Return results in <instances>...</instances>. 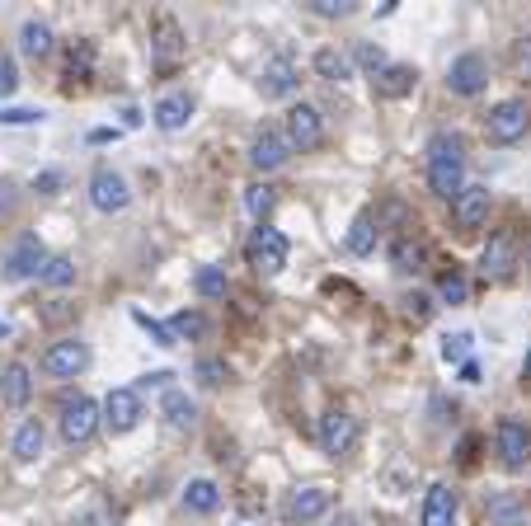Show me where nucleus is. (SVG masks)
Segmentation results:
<instances>
[{"mask_svg":"<svg viewBox=\"0 0 531 526\" xmlns=\"http://www.w3.org/2000/svg\"><path fill=\"white\" fill-rule=\"evenodd\" d=\"M428 188L447 202L466 188V141L456 132H438L428 141Z\"/></svg>","mask_w":531,"mask_h":526,"instance_id":"f257e3e1","label":"nucleus"},{"mask_svg":"<svg viewBox=\"0 0 531 526\" xmlns=\"http://www.w3.org/2000/svg\"><path fill=\"white\" fill-rule=\"evenodd\" d=\"M245 263H250L259 278H278L282 268H287V235L273 231V226L250 231V240H245Z\"/></svg>","mask_w":531,"mask_h":526,"instance_id":"f03ea898","label":"nucleus"},{"mask_svg":"<svg viewBox=\"0 0 531 526\" xmlns=\"http://www.w3.org/2000/svg\"><path fill=\"white\" fill-rule=\"evenodd\" d=\"M485 132L494 146H517V141L531 132V109L527 99H503V104H494L485 118Z\"/></svg>","mask_w":531,"mask_h":526,"instance_id":"7ed1b4c3","label":"nucleus"},{"mask_svg":"<svg viewBox=\"0 0 531 526\" xmlns=\"http://www.w3.org/2000/svg\"><path fill=\"white\" fill-rule=\"evenodd\" d=\"M62 442L66 447H85L94 437V428H99V404L85 400V395H66L62 400Z\"/></svg>","mask_w":531,"mask_h":526,"instance_id":"20e7f679","label":"nucleus"},{"mask_svg":"<svg viewBox=\"0 0 531 526\" xmlns=\"http://www.w3.org/2000/svg\"><path fill=\"white\" fill-rule=\"evenodd\" d=\"M494 447H499L503 470H527L531 465V428L522 423V418H499Z\"/></svg>","mask_w":531,"mask_h":526,"instance_id":"39448f33","label":"nucleus"},{"mask_svg":"<svg viewBox=\"0 0 531 526\" xmlns=\"http://www.w3.org/2000/svg\"><path fill=\"white\" fill-rule=\"evenodd\" d=\"M282 137H287L292 151H315V146L325 141V118H320V109L292 104V109H287V123H282Z\"/></svg>","mask_w":531,"mask_h":526,"instance_id":"423d86ee","label":"nucleus"},{"mask_svg":"<svg viewBox=\"0 0 531 526\" xmlns=\"http://www.w3.org/2000/svg\"><path fill=\"white\" fill-rule=\"evenodd\" d=\"M489 85V62L480 52H461L452 66H447V90L461 94V99H475V94H485Z\"/></svg>","mask_w":531,"mask_h":526,"instance_id":"0eeeda50","label":"nucleus"},{"mask_svg":"<svg viewBox=\"0 0 531 526\" xmlns=\"http://www.w3.org/2000/svg\"><path fill=\"white\" fill-rule=\"evenodd\" d=\"M489 207H494V193H489L485 184H466L452 198V217H456V226L470 235V231H480V226L489 221Z\"/></svg>","mask_w":531,"mask_h":526,"instance_id":"6e6552de","label":"nucleus"},{"mask_svg":"<svg viewBox=\"0 0 531 526\" xmlns=\"http://www.w3.org/2000/svg\"><path fill=\"white\" fill-rule=\"evenodd\" d=\"M38 367H43L47 376H80L90 367V348L80 339H57L43 357H38Z\"/></svg>","mask_w":531,"mask_h":526,"instance_id":"1a4fd4ad","label":"nucleus"},{"mask_svg":"<svg viewBox=\"0 0 531 526\" xmlns=\"http://www.w3.org/2000/svg\"><path fill=\"white\" fill-rule=\"evenodd\" d=\"M90 202H94V212H123L127 202H132L127 179L118 170H109V165H99L90 174Z\"/></svg>","mask_w":531,"mask_h":526,"instance_id":"9d476101","label":"nucleus"},{"mask_svg":"<svg viewBox=\"0 0 531 526\" xmlns=\"http://www.w3.org/2000/svg\"><path fill=\"white\" fill-rule=\"evenodd\" d=\"M320 447H325V456H348L358 447V418L344 414V409H329L320 418Z\"/></svg>","mask_w":531,"mask_h":526,"instance_id":"9b49d317","label":"nucleus"},{"mask_svg":"<svg viewBox=\"0 0 531 526\" xmlns=\"http://www.w3.org/2000/svg\"><path fill=\"white\" fill-rule=\"evenodd\" d=\"M480 268H485L489 282L513 278V268H517V231H494V235H489L485 254H480Z\"/></svg>","mask_w":531,"mask_h":526,"instance_id":"f8f14e48","label":"nucleus"},{"mask_svg":"<svg viewBox=\"0 0 531 526\" xmlns=\"http://www.w3.org/2000/svg\"><path fill=\"white\" fill-rule=\"evenodd\" d=\"M141 395L132 386H118V390H109V400H104V423H109L113 433H132L141 423Z\"/></svg>","mask_w":531,"mask_h":526,"instance_id":"ddd939ff","label":"nucleus"},{"mask_svg":"<svg viewBox=\"0 0 531 526\" xmlns=\"http://www.w3.org/2000/svg\"><path fill=\"white\" fill-rule=\"evenodd\" d=\"M287 155H292V146H287V137H282L278 127H259L250 141V165L254 170H282L287 165Z\"/></svg>","mask_w":531,"mask_h":526,"instance_id":"4468645a","label":"nucleus"},{"mask_svg":"<svg viewBox=\"0 0 531 526\" xmlns=\"http://www.w3.org/2000/svg\"><path fill=\"white\" fill-rule=\"evenodd\" d=\"M301 76H297V62L292 57H273V62H264V71H259V94L264 99H287V94H297Z\"/></svg>","mask_w":531,"mask_h":526,"instance_id":"2eb2a0df","label":"nucleus"},{"mask_svg":"<svg viewBox=\"0 0 531 526\" xmlns=\"http://www.w3.org/2000/svg\"><path fill=\"white\" fill-rule=\"evenodd\" d=\"M43 263H47L43 245H38L33 235H24V240H19V245L5 254V263H0V268H5V278L24 282V278H38V273H43Z\"/></svg>","mask_w":531,"mask_h":526,"instance_id":"dca6fc26","label":"nucleus"},{"mask_svg":"<svg viewBox=\"0 0 531 526\" xmlns=\"http://www.w3.org/2000/svg\"><path fill=\"white\" fill-rule=\"evenodd\" d=\"M423 526H456L452 484H428V494H423Z\"/></svg>","mask_w":531,"mask_h":526,"instance_id":"f3484780","label":"nucleus"},{"mask_svg":"<svg viewBox=\"0 0 531 526\" xmlns=\"http://www.w3.org/2000/svg\"><path fill=\"white\" fill-rule=\"evenodd\" d=\"M33 395V372L24 362H10L5 372H0V400L10 404V409H24Z\"/></svg>","mask_w":531,"mask_h":526,"instance_id":"a211bd4d","label":"nucleus"},{"mask_svg":"<svg viewBox=\"0 0 531 526\" xmlns=\"http://www.w3.org/2000/svg\"><path fill=\"white\" fill-rule=\"evenodd\" d=\"M151 52H156V62H165V66L184 57V29H179L170 15L156 19V29H151Z\"/></svg>","mask_w":531,"mask_h":526,"instance_id":"6ab92c4d","label":"nucleus"},{"mask_svg":"<svg viewBox=\"0 0 531 526\" xmlns=\"http://www.w3.org/2000/svg\"><path fill=\"white\" fill-rule=\"evenodd\" d=\"M329 503H334V494L315 484V489H301V494H292V503H287V517H292V522H320V517L329 512Z\"/></svg>","mask_w":531,"mask_h":526,"instance_id":"aec40b11","label":"nucleus"},{"mask_svg":"<svg viewBox=\"0 0 531 526\" xmlns=\"http://www.w3.org/2000/svg\"><path fill=\"white\" fill-rule=\"evenodd\" d=\"M19 47H24V57H33V62H47V57L57 52V33L47 29L43 19H24V29H19Z\"/></svg>","mask_w":531,"mask_h":526,"instance_id":"412c9836","label":"nucleus"},{"mask_svg":"<svg viewBox=\"0 0 531 526\" xmlns=\"http://www.w3.org/2000/svg\"><path fill=\"white\" fill-rule=\"evenodd\" d=\"M151 118H156L160 132H179V127H188V118H193V99H188V94H165L156 109H151Z\"/></svg>","mask_w":531,"mask_h":526,"instance_id":"4be33fe9","label":"nucleus"},{"mask_svg":"<svg viewBox=\"0 0 531 526\" xmlns=\"http://www.w3.org/2000/svg\"><path fill=\"white\" fill-rule=\"evenodd\" d=\"M414 80H419V71L405 62L386 66V71H376V94H386V99H405L409 90H414Z\"/></svg>","mask_w":531,"mask_h":526,"instance_id":"5701e85b","label":"nucleus"},{"mask_svg":"<svg viewBox=\"0 0 531 526\" xmlns=\"http://www.w3.org/2000/svg\"><path fill=\"white\" fill-rule=\"evenodd\" d=\"M160 414H165V423H170V428L188 433V428H193V418H198V404L188 400L184 390H165V400H160Z\"/></svg>","mask_w":531,"mask_h":526,"instance_id":"b1692460","label":"nucleus"},{"mask_svg":"<svg viewBox=\"0 0 531 526\" xmlns=\"http://www.w3.org/2000/svg\"><path fill=\"white\" fill-rule=\"evenodd\" d=\"M184 508H188V512H198V517H212V512L221 508V489H217V480H188V489H184Z\"/></svg>","mask_w":531,"mask_h":526,"instance_id":"393cba45","label":"nucleus"},{"mask_svg":"<svg viewBox=\"0 0 531 526\" xmlns=\"http://www.w3.org/2000/svg\"><path fill=\"white\" fill-rule=\"evenodd\" d=\"M43 442H47V433H43V423L38 418H24L19 423V433H15V461H38L43 456Z\"/></svg>","mask_w":531,"mask_h":526,"instance_id":"a878e982","label":"nucleus"},{"mask_svg":"<svg viewBox=\"0 0 531 526\" xmlns=\"http://www.w3.org/2000/svg\"><path fill=\"white\" fill-rule=\"evenodd\" d=\"M489 522L494 526H522L527 522V503H522V494H494L489 498Z\"/></svg>","mask_w":531,"mask_h":526,"instance_id":"bb28decb","label":"nucleus"},{"mask_svg":"<svg viewBox=\"0 0 531 526\" xmlns=\"http://www.w3.org/2000/svg\"><path fill=\"white\" fill-rule=\"evenodd\" d=\"M423 259H428V245L414 240V235H400V240L391 245V263L400 268V273H419Z\"/></svg>","mask_w":531,"mask_h":526,"instance_id":"cd10ccee","label":"nucleus"},{"mask_svg":"<svg viewBox=\"0 0 531 526\" xmlns=\"http://www.w3.org/2000/svg\"><path fill=\"white\" fill-rule=\"evenodd\" d=\"M376 235H381V231H376L372 212H362V217L348 226V240H344L348 254H358V259H362V254H372V249H376Z\"/></svg>","mask_w":531,"mask_h":526,"instance_id":"c85d7f7f","label":"nucleus"},{"mask_svg":"<svg viewBox=\"0 0 531 526\" xmlns=\"http://www.w3.org/2000/svg\"><path fill=\"white\" fill-rule=\"evenodd\" d=\"M315 71H320V80H353V57L334 52V47H320L315 52Z\"/></svg>","mask_w":531,"mask_h":526,"instance_id":"c756f323","label":"nucleus"},{"mask_svg":"<svg viewBox=\"0 0 531 526\" xmlns=\"http://www.w3.org/2000/svg\"><path fill=\"white\" fill-rule=\"evenodd\" d=\"M90 71H94V43H76L66 52V80H71V85H85Z\"/></svg>","mask_w":531,"mask_h":526,"instance_id":"7c9ffc66","label":"nucleus"},{"mask_svg":"<svg viewBox=\"0 0 531 526\" xmlns=\"http://www.w3.org/2000/svg\"><path fill=\"white\" fill-rule=\"evenodd\" d=\"M38 282H43V287H71V282H76V259H66V254H52V259L43 263Z\"/></svg>","mask_w":531,"mask_h":526,"instance_id":"2f4dec72","label":"nucleus"},{"mask_svg":"<svg viewBox=\"0 0 531 526\" xmlns=\"http://www.w3.org/2000/svg\"><path fill=\"white\" fill-rule=\"evenodd\" d=\"M193 292L203 296V301H221V296L231 292V282L221 268H198V278H193Z\"/></svg>","mask_w":531,"mask_h":526,"instance_id":"473e14b6","label":"nucleus"},{"mask_svg":"<svg viewBox=\"0 0 531 526\" xmlns=\"http://www.w3.org/2000/svg\"><path fill=\"white\" fill-rule=\"evenodd\" d=\"M273 202H278V188L273 184H250L245 188V207H250V217L264 226V217L273 212Z\"/></svg>","mask_w":531,"mask_h":526,"instance_id":"72a5a7b5","label":"nucleus"},{"mask_svg":"<svg viewBox=\"0 0 531 526\" xmlns=\"http://www.w3.org/2000/svg\"><path fill=\"white\" fill-rule=\"evenodd\" d=\"M170 334H174V339H203V334H207V315H203V310H179V315L170 320Z\"/></svg>","mask_w":531,"mask_h":526,"instance_id":"f704fd0d","label":"nucleus"},{"mask_svg":"<svg viewBox=\"0 0 531 526\" xmlns=\"http://www.w3.org/2000/svg\"><path fill=\"white\" fill-rule=\"evenodd\" d=\"M193 376H198L207 390H221L231 381V367H226V357H203V362L193 367Z\"/></svg>","mask_w":531,"mask_h":526,"instance_id":"c9c22d12","label":"nucleus"},{"mask_svg":"<svg viewBox=\"0 0 531 526\" xmlns=\"http://www.w3.org/2000/svg\"><path fill=\"white\" fill-rule=\"evenodd\" d=\"M466 292H470V282H466V273H461V268H447V273L438 278V296L447 301V306H461V301H466Z\"/></svg>","mask_w":531,"mask_h":526,"instance_id":"e433bc0d","label":"nucleus"},{"mask_svg":"<svg viewBox=\"0 0 531 526\" xmlns=\"http://www.w3.org/2000/svg\"><path fill=\"white\" fill-rule=\"evenodd\" d=\"M132 320H137L141 329H146V334H151V339L160 343V348H174V334H170V325H160V320H151V315H146V310H132Z\"/></svg>","mask_w":531,"mask_h":526,"instance_id":"4c0bfd02","label":"nucleus"},{"mask_svg":"<svg viewBox=\"0 0 531 526\" xmlns=\"http://www.w3.org/2000/svg\"><path fill=\"white\" fill-rule=\"evenodd\" d=\"M19 90V66L10 52H0V99H10Z\"/></svg>","mask_w":531,"mask_h":526,"instance_id":"58836bf2","label":"nucleus"},{"mask_svg":"<svg viewBox=\"0 0 531 526\" xmlns=\"http://www.w3.org/2000/svg\"><path fill=\"white\" fill-rule=\"evenodd\" d=\"M353 57H358L367 71H386V66H391V62H386V52H381L376 43H358V47H353Z\"/></svg>","mask_w":531,"mask_h":526,"instance_id":"ea45409f","label":"nucleus"},{"mask_svg":"<svg viewBox=\"0 0 531 526\" xmlns=\"http://www.w3.org/2000/svg\"><path fill=\"white\" fill-rule=\"evenodd\" d=\"M311 10L320 19H344V15H353V0H311Z\"/></svg>","mask_w":531,"mask_h":526,"instance_id":"a19ab883","label":"nucleus"},{"mask_svg":"<svg viewBox=\"0 0 531 526\" xmlns=\"http://www.w3.org/2000/svg\"><path fill=\"white\" fill-rule=\"evenodd\" d=\"M62 188H66V174H62V170H43L38 179H33V193H43V198L62 193Z\"/></svg>","mask_w":531,"mask_h":526,"instance_id":"79ce46f5","label":"nucleus"},{"mask_svg":"<svg viewBox=\"0 0 531 526\" xmlns=\"http://www.w3.org/2000/svg\"><path fill=\"white\" fill-rule=\"evenodd\" d=\"M466 353H470V334H447V339H442V357H447V362H461Z\"/></svg>","mask_w":531,"mask_h":526,"instance_id":"37998d69","label":"nucleus"},{"mask_svg":"<svg viewBox=\"0 0 531 526\" xmlns=\"http://www.w3.org/2000/svg\"><path fill=\"white\" fill-rule=\"evenodd\" d=\"M80 306H71V301H52V306L43 310V320L47 325H66V320H76Z\"/></svg>","mask_w":531,"mask_h":526,"instance_id":"c03bdc74","label":"nucleus"},{"mask_svg":"<svg viewBox=\"0 0 531 526\" xmlns=\"http://www.w3.org/2000/svg\"><path fill=\"white\" fill-rule=\"evenodd\" d=\"M43 109H0V123L5 127H24V123H38Z\"/></svg>","mask_w":531,"mask_h":526,"instance_id":"a18cd8bd","label":"nucleus"},{"mask_svg":"<svg viewBox=\"0 0 531 526\" xmlns=\"http://www.w3.org/2000/svg\"><path fill=\"white\" fill-rule=\"evenodd\" d=\"M405 310H409V320H428V315H433V301L423 292H414V296H405Z\"/></svg>","mask_w":531,"mask_h":526,"instance_id":"49530a36","label":"nucleus"},{"mask_svg":"<svg viewBox=\"0 0 531 526\" xmlns=\"http://www.w3.org/2000/svg\"><path fill=\"white\" fill-rule=\"evenodd\" d=\"M15 207H19V193L10 179H0V217H15Z\"/></svg>","mask_w":531,"mask_h":526,"instance_id":"de8ad7c7","label":"nucleus"},{"mask_svg":"<svg viewBox=\"0 0 531 526\" xmlns=\"http://www.w3.org/2000/svg\"><path fill=\"white\" fill-rule=\"evenodd\" d=\"M329 526H358V522H353L348 512H339V517H334V522H329Z\"/></svg>","mask_w":531,"mask_h":526,"instance_id":"09e8293b","label":"nucleus"},{"mask_svg":"<svg viewBox=\"0 0 531 526\" xmlns=\"http://www.w3.org/2000/svg\"><path fill=\"white\" fill-rule=\"evenodd\" d=\"M522 372H527V381H531V348H527V362H522Z\"/></svg>","mask_w":531,"mask_h":526,"instance_id":"8fccbe9b","label":"nucleus"},{"mask_svg":"<svg viewBox=\"0 0 531 526\" xmlns=\"http://www.w3.org/2000/svg\"><path fill=\"white\" fill-rule=\"evenodd\" d=\"M527 263H531V245H527Z\"/></svg>","mask_w":531,"mask_h":526,"instance_id":"3c124183","label":"nucleus"}]
</instances>
